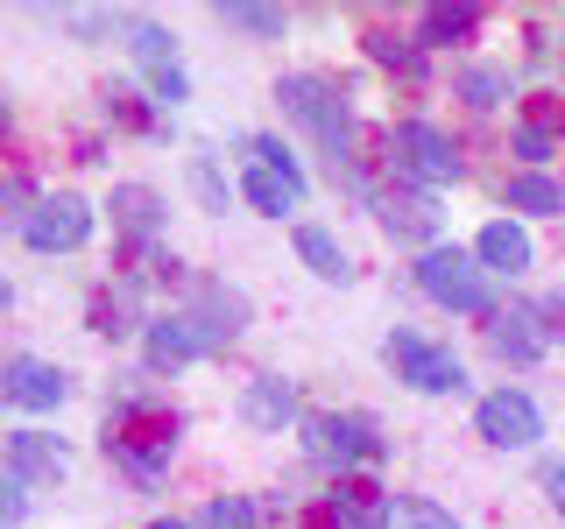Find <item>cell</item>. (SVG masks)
I'll return each mask as SVG.
<instances>
[{
	"label": "cell",
	"mask_w": 565,
	"mask_h": 529,
	"mask_svg": "<svg viewBox=\"0 0 565 529\" xmlns=\"http://www.w3.org/2000/svg\"><path fill=\"white\" fill-rule=\"evenodd\" d=\"M170 452H177V417L163 410V402H149V396L120 402L114 423H106V458H120L141 487H156L163 466H170Z\"/></svg>",
	"instance_id": "1"
},
{
	"label": "cell",
	"mask_w": 565,
	"mask_h": 529,
	"mask_svg": "<svg viewBox=\"0 0 565 529\" xmlns=\"http://www.w3.org/2000/svg\"><path fill=\"white\" fill-rule=\"evenodd\" d=\"M276 99H282V114H290L297 128H311V141L332 155V170L353 163V114H347V99L332 93V78H318V71H297V78L276 85Z\"/></svg>",
	"instance_id": "2"
},
{
	"label": "cell",
	"mask_w": 565,
	"mask_h": 529,
	"mask_svg": "<svg viewBox=\"0 0 565 529\" xmlns=\"http://www.w3.org/2000/svg\"><path fill=\"white\" fill-rule=\"evenodd\" d=\"M417 290L431 296L438 311H467V317H494V296H488V282L481 269H473V255H459V247H424L417 255Z\"/></svg>",
	"instance_id": "3"
},
{
	"label": "cell",
	"mask_w": 565,
	"mask_h": 529,
	"mask_svg": "<svg viewBox=\"0 0 565 529\" xmlns=\"http://www.w3.org/2000/svg\"><path fill=\"white\" fill-rule=\"evenodd\" d=\"M388 170H396L403 184H417V191H438V184L459 176V149L431 128V120H403V128H388Z\"/></svg>",
	"instance_id": "4"
},
{
	"label": "cell",
	"mask_w": 565,
	"mask_h": 529,
	"mask_svg": "<svg viewBox=\"0 0 565 529\" xmlns=\"http://www.w3.org/2000/svg\"><path fill=\"white\" fill-rule=\"evenodd\" d=\"M382 360L396 367V381H411L417 396H459V388H467L459 353L452 346H431L424 332H388V339H382Z\"/></svg>",
	"instance_id": "5"
},
{
	"label": "cell",
	"mask_w": 565,
	"mask_h": 529,
	"mask_svg": "<svg viewBox=\"0 0 565 529\" xmlns=\"http://www.w3.org/2000/svg\"><path fill=\"white\" fill-rule=\"evenodd\" d=\"M305 452L326 473H340V481H347L353 466H375L388 445H382V431L367 417H305Z\"/></svg>",
	"instance_id": "6"
},
{
	"label": "cell",
	"mask_w": 565,
	"mask_h": 529,
	"mask_svg": "<svg viewBox=\"0 0 565 529\" xmlns=\"http://www.w3.org/2000/svg\"><path fill=\"white\" fill-rule=\"evenodd\" d=\"M473 431H481L494 452H530L544 438V417H537V402H530L523 388H494V396L473 402Z\"/></svg>",
	"instance_id": "7"
},
{
	"label": "cell",
	"mask_w": 565,
	"mask_h": 529,
	"mask_svg": "<svg viewBox=\"0 0 565 529\" xmlns=\"http://www.w3.org/2000/svg\"><path fill=\"white\" fill-rule=\"evenodd\" d=\"M22 240L35 247V255H71V247L93 240V205H85L78 191H57V198L35 205V219L22 226Z\"/></svg>",
	"instance_id": "8"
},
{
	"label": "cell",
	"mask_w": 565,
	"mask_h": 529,
	"mask_svg": "<svg viewBox=\"0 0 565 529\" xmlns=\"http://www.w3.org/2000/svg\"><path fill=\"white\" fill-rule=\"evenodd\" d=\"M0 396H8L14 410H57L71 396V381H64V367L35 360V353H14V360L0 367Z\"/></svg>",
	"instance_id": "9"
},
{
	"label": "cell",
	"mask_w": 565,
	"mask_h": 529,
	"mask_svg": "<svg viewBox=\"0 0 565 529\" xmlns=\"http://www.w3.org/2000/svg\"><path fill=\"white\" fill-rule=\"evenodd\" d=\"M71 473V445H57L50 431H8V481H64Z\"/></svg>",
	"instance_id": "10"
},
{
	"label": "cell",
	"mask_w": 565,
	"mask_h": 529,
	"mask_svg": "<svg viewBox=\"0 0 565 529\" xmlns=\"http://www.w3.org/2000/svg\"><path fill=\"white\" fill-rule=\"evenodd\" d=\"M191 325H199L205 353L234 346V339H241V325H247V296H241V290H226V282H205L199 304H191Z\"/></svg>",
	"instance_id": "11"
},
{
	"label": "cell",
	"mask_w": 565,
	"mask_h": 529,
	"mask_svg": "<svg viewBox=\"0 0 565 529\" xmlns=\"http://www.w3.org/2000/svg\"><path fill=\"white\" fill-rule=\"evenodd\" d=\"M375 219H382L396 240L438 247V205H431V191H375Z\"/></svg>",
	"instance_id": "12"
},
{
	"label": "cell",
	"mask_w": 565,
	"mask_h": 529,
	"mask_svg": "<svg viewBox=\"0 0 565 529\" xmlns=\"http://www.w3.org/2000/svg\"><path fill=\"white\" fill-rule=\"evenodd\" d=\"M199 353H205V339H199V325H191V311L149 317V367L156 375H177V367H191Z\"/></svg>",
	"instance_id": "13"
},
{
	"label": "cell",
	"mask_w": 565,
	"mask_h": 529,
	"mask_svg": "<svg viewBox=\"0 0 565 529\" xmlns=\"http://www.w3.org/2000/svg\"><path fill=\"white\" fill-rule=\"evenodd\" d=\"M488 346H494V360H516V367H530V360H544V325H537V311H494V325H488Z\"/></svg>",
	"instance_id": "14"
},
{
	"label": "cell",
	"mask_w": 565,
	"mask_h": 529,
	"mask_svg": "<svg viewBox=\"0 0 565 529\" xmlns=\"http://www.w3.org/2000/svg\"><path fill=\"white\" fill-rule=\"evenodd\" d=\"M114 226L149 255L156 234H163V198H156L149 184H114Z\"/></svg>",
	"instance_id": "15"
},
{
	"label": "cell",
	"mask_w": 565,
	"mask_h": 529,
	"mask_svg": "<svg viewBox=\"0 0 565 529\" xmlns=\"http://www.w3.org/2000/svg\"><path fill=\"white\" fill-rule=\"evenodd\" d=\"M241 198L255 205L262 219H282V212L305 205V184H297V176H282V170H269V163H247L241 170Z\"/></svg>",
	"instance_id": "16"
},
{
	"label": "cell",
	"mask_w": 565,
	"mask_h": 529,
	"mask_svg": "<svg viewBox=\"0 0 565 529\" xmlns=\"http://www.w3.org/2000/svg\"><path fill=\"white\" fill-rule=\"evenodd\" d=\"M473 261H488L494 276H523L530 269V234L516 219H488L481 240H473Z\"/></svg>",
	"instance_id": "17"
},
{
	"label": "cell",
	"mask_w": 565,
	"mask_h": 529,
	"mask_svg": "<svg viewBox=\"0 0 565 529\" xmlns=\"http://www.w3.org/2000/svg\"><path fill=\"white\" fill-rule=\"evenodd\" d=\"M241 417L255 423V431H282V423H297V388L276 381V375H255L241 396Z\"/></svg>",
	"instance_id": "18"
},
{
	"label": "cell",
	"mask_w": 565,
	"mask_h": 529,
	"mask_svg": "<svg viewBox=\"0 0 565 529\" xmlns=\"http://www.w3.org/2000/svg\"><path fill=\"white\" fill-rule=\"evenodd\" d=\"M297 261L318 276V282H347L353 276V261H347V247L326 234V226H297Z\"/></svg>",
	"instance_id": "19"
},
{
	"label": "cell",
	"mask_w": 565,
	"mask_h": 529,
	"mask_svg": "<svg viewBox=\"0 0 565 529\" xmlns=\"http://www.w3.org/2000/svg\"><path fill=\"white\" fill-rule=\"evenodd\" d=\"M502 205L509 212H565V191L544 170H523V176H509V184H502Z\"/></svg>",
	"instance_id": "20"
},
{
	"label": "cell",
	"mask_w": 565,
	"mask_h": 529,
	"mask_svg": "<svg viewBox=\"0 0 565 529\" xmlns=\"http://www.w3.org/2000/svg\"><path fill=\"white\" fill-rule=\"evenodd\" d=\"M473 22H481L473 8H424V22H417V43H424V50H438V43H467V35H473Z\"/></svg>",
	"instance_id": "21"
},
{
	"label": "cell",
	"mask_w": 565,
	"mask_h": 529,
	"mask_svg": "<svg viewBox=\"0 0 565 529\" xmlns=\"http://www.w3.org/2000/svg\"><path fill=\"white\" fill-rule=\"evenodd\" d=\"M388 529H459V522L424 494H388Z\"/></svg>",
	"instance_id": "22"
},
{
	"label": "cell",
	"mask_w": 565,
	"mask_h": 529,
	"mask_svg": "<svg viewBox=\"0 0 565 529\" xmlns=\"http://www.w3.org/2000/svg\"><path fill=\"white\" fill-rule=\"evenodd\" d=\"M367 57H375V64H396L403 78H417V71H424V43H417V35H388V29H375V35H367Z\"/></svg>",
	"instance_id": "23"
},
{
	"label": "cell",
	"mask_w": 565,
	"mask_h": 529,
	"mask_svg": "<svg viewBox=\"0 0 565 529\" xmlns=\"http://www.w3.org/2000/svg\"><path fill=\"white\" fill-rule=\"evenodd\" d=\"M199 529H262V508L247 494H220V501H205Z\"/></svg>",
	"instance_id": "24"
},
{
	"label": "cell",
	"mask_w": 565,
	"mask_h": 529,
	"mask_svg": "<svg viewBox=\"0 0 565 529\" xmlns=\"http://www.w3.org/2000/svg\"><path fill=\"white\" fill-rule=\"evenodd\" d=\"M93 332H106V339L135 332V282H120V290H106V296H99V311H93Z\"/></svg>",
	"instance_id": "25"
},
{
	"label": "cell",
	"mask_w": 565,
	"mask_h": 529,
	"mask_svg": "<svg viewBox=\"0 0 565 529\" xmlns=\"http://www.w3.org/2000/svg\"><path fill=\"white\" fill-rule=\"evenodd\" d=\"M220 22L226 29H247V35H282V29H290V14H282V8H247V0H226Z\"/></svg>",
	"instance_id": "26"
},
{
	"label": "cell",
	"mask_w": 565,
	"mask_h": 529,
	"mask_svg": "<svg viewBox=\"0 0 565 529\" xmlns=\"http://www.w3.org/2000/svg\"><path fill=\"white\" fill-rule=\"evenodd\" d=\"M191 184H199V205L205 212H226V198H234V184L220 176V163H212V149L191 155Z\"/></svg>",
	"instance_id": "27"
},
{
	"label": "cell",
	"mask_w": 565,
	"mask_h": 529,
	"mask_svg": "<svg viewBox=\"0 0 565 529\" xmlns=\"http://www.w3.org/2000/svg\"><path fill=\"white\" fill-rule=\"evenodd\" d=\"M170 43H177L170 29H156V22H128V50H135V57L149 64V71H170Z\"/></svg>",
	"instance_id": "28"
},
{
	"label": "cell",
	"mask_w": 565,
	"mask_h": 529,
	"mask_svg": "<svg viewBox=\"0 0 565 529\" xmlns=\"http://www.w3.org/2000/svg\"><path fill=\"white\" fill-rule=\"evenodd\" d=\"M459 93H467V106H481V114H488V106H502L509 99V71H467V85H459Z\"/></svg>",
	"instance_id": "29"
},
{
	"label": "cell",
	"mask_w": 565,
	"mask_h": 529,
	"mask_svg": "<svg viewBox=\"0 0 565 529\" xmlns=\"http://www.w3.org/2000/svg\"><path fill=\"white\" fill-rule=\"evenodd\" d=\"M247 149H255V163H269V170H282V176H297V184H305V170H297V155L282 149L276 134H255V141H247Z\"/></svg>",
	"instance_id": "30"
},
{
	"label": "cell",
	"mask_w": 565,
	"mask_h": 529,
	"mask_svg": "<svg viewBox=\"0 0 565 529\" xmlns=\"http://www.w3.org/2000/svg\"><path fill=\"white\" fill-rule=\"evenodd\" d=\"M516 155H523V163H544V155H552V128H544V120H523V128H516Z\"/></svg>",
	"instance_id": "31"
},
{
	"label": "cell",
	"mask_w": 565,
	"mask_h": 529,
	"mask_svg": "<svg viewBox=\"0 0 565 529\" xmlns=\"http://www.w3.org/2000/svg\"><path fill=\"white\" fill-rule=\"evenodd\" d=\"M537 325H544V339H565V290H552V296H537Z\"/></svg>",
	"instance_id": "32"
},
{
	"label": "cell",
	"mask_w": 565,
	"mask_h": 529,
	"mask_svg": "<svg viewBox=\"0 0 565 529\" xmlns=\"http://www.w3.org/2000/svg\"><path fill=\"white\" fill-rule=\"evenodd\" d=\"M149 85H156V99H163V106H184L191 99V85H184V71H177V64L170 71H149Z\"/></svg>",
	"instance_id": "33"
},
{
	"label": "cell",
	"mask_w": 565,
	"mask_h": 529,
	"mask_svg": "<svg viewBox=\"0 0 565 529\" xmlns=\"http://www.w3.org/2000/svg\"><path fill=\"white\" fill-rule=\"evenodd\" d=\"M0 198H8V219H14V226H29V219H35V212H29V184H22V176H8V191H0Z\"/></svg>",
	"instance_id": "34"
},
{
	"label": "cell",
	"mask_w": 565,
	"mask_h": 529,
	"mask_svg": "<svg viewBox=\"0 0 565 529\" xmlns=\"http://www.w3.org/2000/svg\"><path fill=\"white\" fill-rule=\"evenodd\" d=\"M544 494H552V508H565V458L544 466Z\"/></svg>",
	"instance_id": "35"
},
{
	"label": "cell",
	"mask_w": 565,
	"mask_h": 529,
	"mask_svg": "<svg viewBox=\"0 0 565 529\" xmlns=\"http://www.w3.org/2000/svg\"><path fill=\"white\" fill-rule=\"evenodd\" d=\"M149 529H191V522H177V516H163V522H149Z\"/></svg>",
	"instance_id": "36"
}]
</instances>
